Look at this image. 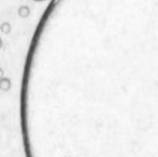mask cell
I'll return each instance as SVG.
<instances>
[{
  "mask_svg": "<svg viewBox=\"0 0 158 157\" xmlns=\"http://www.w3.org/2000/svg\"><path fill=\"white\" fill-rule=\"evenodd\" d=\"M35 1H44V0H35Z\"/></svg>",
  "mask_w": 158,
  "mask_h": 157,
  "instance_id": "obj_1",
  "label": "cell"
}]
</instances>
